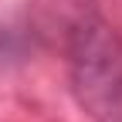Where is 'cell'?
<instances>
[{"label":"cell","mask_w":122,"mask_h":122,"mask_svg":"<svg viewBox=\"0 0 122 122\" xmlns=\"http://www.w3.org/2000/svg\"><path fill=\"white\" fill-rule=\"evenodd\" d=\"M68 81L92 122H122V37L98 14L68 30Z\"/></svg>","instance_id":"obj_1"}]
</instances>
